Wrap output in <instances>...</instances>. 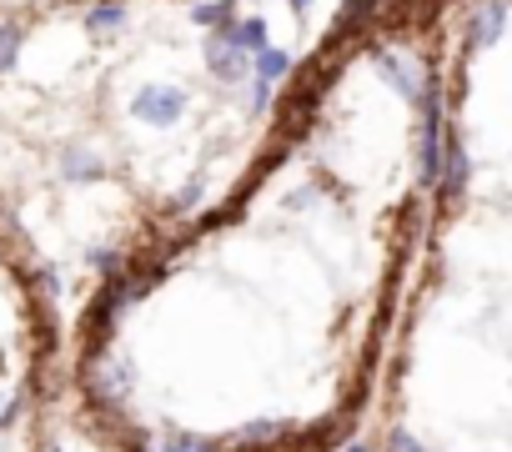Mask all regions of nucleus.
Returning a JSON list of instances; mask_svg holds the SVG:
<instances>
[{"label":"nucleus","mask_w":512,"mask_h":452,"mask_svg":"<svg viewBox=\"0 0 512 452\" xmlns=\"http://www.w3.org/2000/svg\"><path fill=\"white\" fill-rule=\"evenodd\" d=\"M392 452H422V442L412 432H392Z\"/></svg>","instance_id":"nucleus-15"},{"label":"nucleus","mask_w":512,"mask_h":452,"mask_svg":"<svg viewBox=\"0 0 512 452\" xmlns=\"http://www.w3.org/2000/svg\"><path fill=\"white\" fill-rule=\"evenodd\" d=\"M181 111H186V91L181 86H161V81L156 86H141L136 101H131V116L146 121V126H176Z\"/></svg>","instance_id":"nucleus-1"},{"label":"nucleus","mask_w":512,"mask_h":452,"mask_svg":"<svg viewBox=\"0 0 512 452\" xmlns=\"http://www.w3.org/2000/svg\"><path fill=\"white\" fill-rule=\"evenodd\" d=\"M191 21H196V26H231L236 16H231V0H216V6H196Z\"/></svg>","instance_id":"nucleus-13"},{"label":"nucleus","mask_w":512,"mask_h":452,"mask_svg":"<svg viewBox=\"0 0 512 452\" xmlns=\"http://www.w3.org/2000/svg\"><path fill=\"white\" fill-rule=\"evenodd\" d=\"M347 452H372V447H362V442H357V447H347Z\"/></svg>","instance_id":"nucleus-19"},{"label":"nucleus","mask_w":512,"mask_h":452,"mask_svg":"<svg viewBox=\"0 0 512 452\" xmlns=\"http://www.w3.org/2000/svg\"><path fill=\"white\" fill-rule=\"evenodd\" d=\"M126 26V0H96V6L86 11V31L91 36H111Z\"/></svg>","instance_id":"nucleus-9"},{"label":"nucleus","mask_w":512,"mask_h":452,"mask_svg":"<svg viewBox=\"0 0 512 452\" xmlns=\"http://www.w3.org/2000/svg\"><path fill=\"white\" fill-rule=\"evenodd\" d=\"M292 6H297V11H307V6H312V0H292Z\"/></svg>","instance_id":"nucleus-18"},{"label":"nucleus","mask_w":512,"mask_h":452,"mask_svg":"<svg viewBox=\"0 0 512 452\" xmlns=\"http://www.w3.org/2000/svg\"><path fill=\"white\" fill-rule=\"evenodd\" d=\"M267 101H272V86H267V81H256V91H251V106H256V111H267Z\"/></svg>","instance_id":"nucleus-16"},{"label":"nucleus","mask_w":512,"mask_h":452,"mask_svg":"<svg viewBox=\"0 0 512 452\" xmlns=\"http://www.w3.org/2000/svg\"><path fill=\"white\" fill-rule=\"evenodd\" d=\"M287 66H292L287 51H272V46H267V51H256V81H267V86H272V81L287 76Z\"/></svg>","instance_id":"nucleus-11"},{"label":"nucleus","mask_w":512,"mask_h":452,"mask_svg":"<svg viewBox=\"0 0 512 452\" xmlns=\"http://www.w3.org/2000/svg\"><path fill=\"white\" fill-rule=\"evenodd\" d=\"M61 176H66V181H101V176H106V166H101V156H96V151L71 146V151H61Z\"/></svg>","instance_id":"nucleus-7"},{"label":"nucleus","mask_w":512,"mask_h":452,"mask_svg":"<svg viewBox=\"0 0 512 452\" xmlns=\"http://www.w3.org/2000/svg\"><path fill=\"white\" fill-rule=\"evenodd\" d=\"M277 437H282V422H251V427L241 432L246 447H267V442H277Z\"/></svg>","instance_id":"nucleus-14"},{"label":"nucleus","mask_w":512,"mask_h":452,"mask_svg":"<svg viewBox=\"0 0 512 452\" xmlns=\"http://www.w3.org/2000/svg\"><path fill=\"white\" fill-rule=\"evenodd\" d=\"M206 66H211V76H216V81L241 86V81L251 76V51H241L226 31H216V36L206 41Z\"/></svg>","instance_id":"nucleus-2"},{"label":"nucleus","mask_w":512,"mask_h":452,"mask_svg":"<svg viewBox=\"0 0 512 452\" xmlns=\"http://www.w3.org/2000/svg\"><path fill=\"white\" fill-rule=\"evenodd\" d=\"M437 186H442L447 201H457V196L467 191V151H462L457 136H447V156H442V176H437Z\"/></svg>","instance_id":"nucleus-5"},{"label":"nucleus","mask_w":512,"mask_h":452,"mask_svg":"<svg viewBox=\"0 0 512 452\" xmlns=\"http://www.w3.org/2000/svg\"><path fill=\"white\" fill-rule=\"evenodd\" d=\"M372 61H377V71H382V76L407 96V101H417V96L427 91V71H422L407 51H397V46H377V56H372Z\"/></svg>","instance_id":"nucleus-3"},{"label":"nucleus","mask_w":512,"mask_h":452,"mask_svg":"<svg viewBox=\"0 0 512 452\" xmlns=\"http://www.w3.org/2000/svg\"><path fill=\"white\" fill-rule=\"evenodd\" d=\"M151 452H216V442L191 437V432H171V437H166V442H156Z\"/></svg>","instance_id":"nucleus-12"},{"label":"nucleus","mask_w":512,"mask_h":452,"mask_svg":"<svg viewBox=\"0 0 512 452\" xmlns=\"http://www.w3.org/2000/svg\"><path fill=\"white\" fill-rule=\"evenodd\" d=\"M241 51H267V26L256 21V16H246V21H231V26H221Z\"/></svg>","instance_id":"nucleus-10"},{"label":"nucleus","mask_w":512,"mask_h":452,"mask_svg":"<svg viewBox=\"0 0 512 452\" xmlns=\"http://www.w3.org/2000/svg\"><path fill=\"white\" fill-rule=\"evenodd\" d=\"M51 452H61V447H51Z\"/></svg>","instance_id":"nucleus-20"},{"label":"nucleus","mask_w":512,"mask_h":452,"mask_svg":"<svg viewBox=\"0 0 512 452\" xmlns=\"http://www.w3.org/2000/svg\"><path fill=\"white\" fill-rule=\"evenodd\" d=\"M21 51H26V21H16V16H0V76L16 71Z\"/></svg>","instance_id":"nucleus-8"},{"label":"nucleus","mask_w":512,"mask_h":452,"mask_svg":"<svg viewBox=\"0 0 512 452\" xmlns=\"http://www.w3.org/2000/svg\"><path fill=\"white\" fill-rule=\"evenodd\" d=\"M196 201H201V186H196V181H191V186H186V191H181V201H176V206H181V211H186V206H196Z\"/></svg>","instance_id":"nucleus-17"},{"label":"nucleus","mask_w":512,"mask_h":452,"mask_svg":"<svg viewBox=\"0 0 512 452\" xmlns=\"http://www.w3.org/2000/svg\"><path fill=\"white\" fill-rule=\"evenodd\" d=\"M502 26H507V6L502 0H482L477 16H472V51H487L502 36Z\"/></svg>","instance_id":"nucleus-6"},{"label":"nucleus","mask_w":512,"mask_h":452,"mask_svg":"<svg viewBox=\"0 0 512 452\" xmlns=\"http://www.w3.org/2000/svg\"><path fill=\"white\" fill-rule=\"evenodd\" d=\"M86 387H91V397H96V402H111V407H116V402L126 397V367H121V362H106V357H101V362L91 367Z\"/></svg>","instance_id":"nucleus-4"}]
</instances>
